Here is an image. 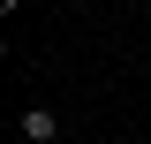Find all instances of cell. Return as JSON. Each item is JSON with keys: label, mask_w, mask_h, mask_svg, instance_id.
I'll list each match as a JSON object with an SVG mask.
<instances>
[{"label": "cell", "mask_w": 151, "mask_h": 144, "mask_svg": "<svg viewBox=\"0 0 151 144\" xmlns=\"http://www.w3.org/2000/svg\"><path fill=\"white\" fill-rule=\"evenodd\" d=\"M15 129H23V144H60V114L53 106H23Z\"/></svg>", "instance_id": "obj_1"}, {"label": "cell", "mask_w": 151, "mask_h": 144, "mask_svg": "<svg viewBox=\"0 0 151 144\" xmlns=\"http://www.w3.org/2000/svg\"><path fill=\"white\" fill-rule=\"evenodd\" d=\"M98 144H121V137H98Z\"/></svg>", "instance_id": "obj_2"}]
</instances>
